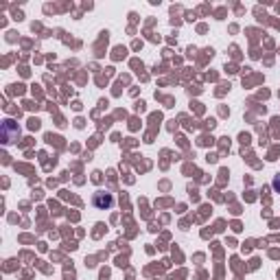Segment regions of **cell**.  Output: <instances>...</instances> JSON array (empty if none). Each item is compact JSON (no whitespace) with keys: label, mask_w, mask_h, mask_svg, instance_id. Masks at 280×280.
<instances>
[{"label":"cell","mask_w":280,"mask_h":280,"mask_svg":"<svg viewBox=\"0 0 280 280\" xmlns=\"http://www.w3.org/2000/svg\"><path fill=\"white\" fill-rule=\"evenodd\" d=\"M92 204L96 206V208H101V210L112 208V206H114V197L108 191H98V193L92 195Z\"/></svg>","instance_id":"6da1fadb"},{"label":"cell","mask_w":280,"mask_h":280,"mask_svg":"<svg viewBox=\"0 0 280 280\" xmlns=\"http://www.w3.org/2000/svg\"><path fill=\"white\" fill-rule=\"evenodd\" d=\"M3 134H5V143H13V140L18 138L20 129H18V125H15L13 121H5L3 123Z\"/></svg>","instance_id":"7a4b0ae2"},{"label":"cell","mask_w":280,"mask_h":280,"mask_svg":"<svg viewBox=\"0 0 280 280\" xmlns=\"http://www.w3.org/2000/svg\"><path fill=\"white\" fill-rule=\"evenodd\" d=\"M271 186H274V191L280 193V173H276L274 179H271Z\"/></svg>","instance_id":"3957f363"}]
</instances>
